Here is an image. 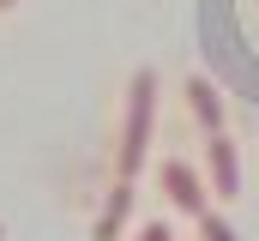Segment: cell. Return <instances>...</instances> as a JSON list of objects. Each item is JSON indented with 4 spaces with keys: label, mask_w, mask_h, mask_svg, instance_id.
I'll return each instance as SVG.
<instances>
[{
    "label": "cell",
    "mask_w": 259,
    "mask_h": 241,
    "mask_svg": "<svg viewBox=\"0 0 259 241\" xmlns=\"http://www.w3.org/2000/svg\"><path fill=\"white\" fill-rule=\"evenodd\" d=\"M151 115H157V72L139 66L127 85V120H121V175H139L145 163V145H151Z\"/></svg>",
    "instance_id": "cell-1"
},
{
    "label": "cell",
    "mask_w": 259,
    "mask_h": 241,
    "mask_svg": "<svg viewBox=\"0 0 259 241\" xmlns=\"http://www.w3.org/2000/svg\"><path fill=\"white\" fill-rule=\"evenodd\" d=\"M205 163H211V193H217V199H235V193H241V163H235V145H229L223 133H211Z\"/></svg>",
    "instance_id": "cell-2"
},
{
    "label": "cell",
    "mask_w": 259,
    "mask_h": 241,
    "mask_svg": "<svg viewBox=\"0 0 259 241\" xmlns=\"http://www.w3.org/2000/svg\"><path fill=\"white\" fill-rule=\"evenodd\" d=\"M163 187H169V199H175V205H181V211H205V187H199V175L193 169H187V163H175V157H169V163H163Z\"/></svg>",
    "instance_id": "cell-3"
},
{
    "label": "cell",
    "mask_w": 259,
    "mask_h": 241,
    "mask_svg": "<svg viewBox=\"0 0 259 241\" xmlns=\"http://www.w3.org/2000/svg\"><path fill=\"white\" fill-rule=\"evenodd\" d=\"M187 109L205 133H223V97H217V85L211 78H187Z\"/></svg>",
    "instance_id": "cell-4"
},
{
    "label": "cell",
    "mask_w": 259,
    "mask_h": 241,
    "mask_svg": "<svg viewBox=\"0 0 259 241\" xmlns=\"http://www.w3.org/2000/svg\"><path fill=\"white\" fill-rule=\"evenodd\" d=\"M127 205H133V181L121 175V181H115V193H109V205H103V217H97V241H115V235H121Z\"/></svg>",
    "instance_id": "cell-5"
},
{
    "label": "cell",
    "mask_w": 259,
    "mask_h": 241,
    "mask_svg": "<svg viewBox=\"0 0 259 241\" xmlns=\"http://www.w3.org/2000/svg\"><path fill=\"white\" fill-rule=\"evenodd\" d=\"M199 241H235V229H229V223L205 205V211H199Z\"/></svg>",
    "instance_id": "cell-6"
},
{
    "label": "cell",
    "mask_w": 259,
    "mask_h": 241,
    "mask_svg": "<svg viewBox=\"0 0 259 241\" xmlns=\"http://www.w3.org/2000/svg\"><path fill=\"white\" fill-rule=\"evenodd\" d=\"M139 241H175V235H169V223H145V229H139Z\"/></svg>",
    "instance_id": "cell-7"
},
{
    "label": "cell",
    "mask_w": 259,
    "mask_h": 241,
    "mask_svg": "<svg viewBox=\"0 0 259 241\" xmlns=\"http://www.w3.org/2000/svg\"><path fill=\"white\" fill-rule=\"evenodd\" d=\"M6 6H12V0H0V12H6Z\"/></svg>",
    "instance_id": "cell-8"
},
{
    "label": "cell",
    "mask_w": 259,
    "mask_h": 241,
    "mask_svg": "<svg viewBox=\"0 0 259 241\" xmlns=\"http://www.w3.org/2000/svg\"><path fill=\"white\" fill-rule=\"evenodd\" d=\"M0 241H6V229H0Z\"/></svg>",
    "instance_id": "cell-9"
}]
</instances>
